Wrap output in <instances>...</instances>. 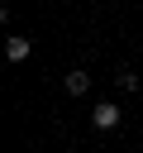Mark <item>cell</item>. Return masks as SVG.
<instances>
[{
    "label": "cell",
    "instance_id": "obj_4",
    "mask_svg": "<svg viewBox=\"0 0 143 153\" xmlns=\"http://www.w3.org/2000/svg\"><path fill=\"white\" fill-rule=\"evenodd\" d=\"M114 86H119V91H138V76H133L129 67H119V72H114Z\"/></svg>",
    "mask_w": 143,
    "mask_h": 153
},
{
    "label": "cell",
    "instance_id": "obj_2",
    "mask_svg": "<svg viewBox=\"0 0 143 153\" xmlns=\"http://www.w3.org/2000/svg\"><path fill=\"white\" fill-rule=\"evenodd\" d=\"M86 91H91V72L72 67V72H67V96H86Z\"/></svg>",
    "mask_w": 143,
    "mask_h": 153
},
{
    "label": "cell",
    "instance_id": "obj_3",
    "mask_svg": "<svg viewBox=\"0 0 143 153\" xmlns=\"http://www.w3.org/2000/svg\"><path fill=\"white\" fill-rule=\"evenodd\" d=\"M29 48H33L29 38H10V43H5V57H10V62H24V57H29Z\"/></svg>",
    "mask_w": 143,
    "mask_h": 153
},
{
    "label": "cell",
    "instance_id": "obj_1",
    "mask_svg": "<svg viewBox=\"0 0 143 153\" xmlns=\"http://www.w3.org/2000/svg\"><path fill=\"white\" fill-rule=\"evenodd\" d=\"M119 120H124V110H119V105H110V100H100V105L91 110V124H95L100 134H110V129H119Z\"/></svg>",
    "mask_w": 143,
    "mask_h": 153
}]
</instances>
